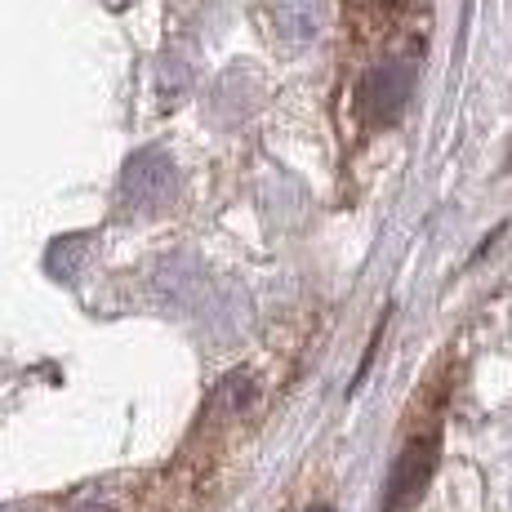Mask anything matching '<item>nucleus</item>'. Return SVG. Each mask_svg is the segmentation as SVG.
I'll list each match as a JSON object with an SVG mask.
<instances>
[{"label":"nucleus","mask_w":512,"mask_h":512,"mask_svg":"<svg viewBox=\"0 0 512 512\" xmlns=\"http://www.w3.org/2000/svg\"><path fill=\"white\" fill-rule=\"evenodd\" d=\"M179 170H174L170 152L161 147H139L121 170V214L125 219H152L174 201Z\"/></svg>","instance_id":"f257e3e1"},{"label":"nucleus","mask_w":512,"mask_h":512,"mask_svg":"<svg viewBox=\"0 0 512 512\" xmlns=\"http://www.w3.org/2000/svg\"><path fill=\"white\" fill-rule=\"evenodd\" d=\"M415 63L410 58H392V63H379L361 76L357 85V112L366 125H392L401 121V112L415 98Z\"/></svg>","instance_id":"f03ea898"},{"label":"nucleus","mask_w":512,"mask_h":512,"mask_svg":"<svg viewBox=\"0 0 512 512\" xmlns=\"http://www.w3.org/2000/svg\"><path fill=\"white\" fill-rule=\"evenodd\" d=\"M437 450H441V437H437V432H419V437L406 441V450H401L397 464H392L383 512H406V508L423 495V490H428L432 468H437Z\"/></svg>","instance_id":"7ed1b4c3"},{"label":"nucleus","mask_w":512,"mask_h":512,"mask_svg":"<svg viewBox=\"0 0 512 512\" xmlns=\"http://www.w3.org/2000/svg\"><path fill=\"white\" fill-rule=\"evenodd\" d=\"M326 27V0H272V36L285 49L312 45Z\"/></svg>","instance_id":"20e7f679"},{"label":"nucleus","mask_w":512,"mask_h":512,"mask_svg":"<svg viewBox=\"0 0 512 512\" xmlns=\"http://www.w3.org/2000/svg\"><path fill=\"white\" fill-rule=\"evenodd\" d=\"M90 236H58L54 245H49V254H45V272L54 281H81V272L90 268Z\"/></svg>","instance_id":"39448f33"},{"label":"nucleus","mask_w":512,"mask_h":512,"mask_svg":"<svg viewBox=\"0 0 512 512\" xmlns=\"http://www.w3.org/2000/svg\"><path fill=\"white\" fill-rule=\"evenodd\" d=\"M187 81H192V76H187L183 58H165L161 63V85H165V94H170V103H179V98L187 94Z\"/></svg>","instance_id":"423d86ee"},{"label":"nucleus","mask_w":512,"mask_h":512,"mask_svg":"<svg viewBox=\"0 0 512 512\" xmlns=\"http://www.w3.org/2000/svg\"><path fill=\"white\" fill-rule=\"evenodd\" d=\"M103 5H107V9H125V5H130V0H103Z\"/></svg>","instance_id":"0eeeda50"},{"label":"nucleus","mask_w":512,"mask_h":512,"mask_svg":"<svg viewBox=\"0 0 512 512\" xmlns=\"http://www.w3.org/2000/svg\"><path fill=\"white\" fill-rule=\"evenodd\" d=\"M379 5H406V0H379Z\"/></svg>","instance_id":"6e6552de"},{"label":"nucleus","mask_w":512,"mask_h":512,"mask_svg":"<svg viewBox=\"0 0 512 512\" xmlns=\"http://www.w3.org/2000/svg\"><path fill=\"white\" fill-rule=\"evenodd\" d=\"M0 512H9V508H0Z\"/></svg>","instance_id":"1a4fd4ad"}]
</instances>
